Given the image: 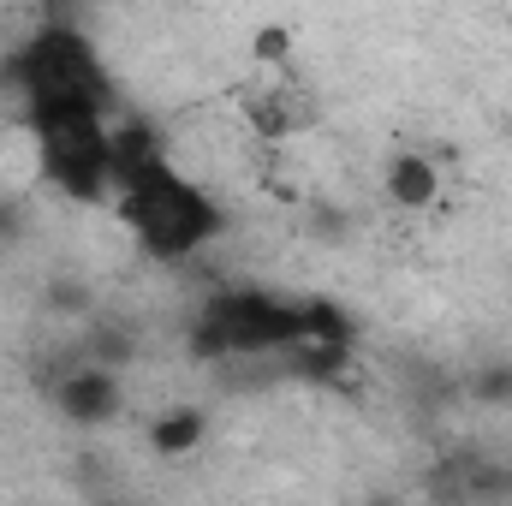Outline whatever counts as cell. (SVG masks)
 <instances>
[{
    "mask_svg": "<svg viewBox=\"0 0 512 506\" xmlns=\"http://www.w3.org/2000/svg\"><path fill=\"white\" fill-rule=\"evenodd\" d=\"M36 173L66 203H114V114H54L30 126Z\"/></svg>",
    "mask_w": 512,
    "mask_h": 506,
    "instance_id": "4",
    "label": "cell"
},
{
    "mask_svg": "<svg viewBox=\"0 0 512 506\" xmlns=\"http://www.w3.org/2000/svg\"><path fill=\"white\" fill-rule=\"evenodd\" d=\"M310 298H280L268 286H221L191 316L197 358H286L304 340Z\"/></svg>",
    "mask_w": 512,
    "mask_h": 506,
    "instance_id": "3",
    "label": "cell"
},
{
    "mask_svg": "<svg viewBox=\"0 0 512 506\" xmlns=\"http://www.w3.org/2000/svg\"><path fill=\"white\" fill-rule=\"evenodd\" d=\"M114 215H120V227L137 239V251L149 262H191L227 227L221 197L203 191L191 173H179L167 155L143 161L137 173H126L114 185Z\"/></svg>",
    "mask_w": 512,
    "mask_h": 506,
    "instance_id": "2",
    "label": "cell"
},
{
    "mask_svg": "<svg viewBox=\"0 0 512 506\" xmlns=\"http://www.w3.org/2000/svg\"><path fill=\"white\" fill-rule=\"evenodd\" d=\"M382 185L399 209H435V203H441V173H435V161L417 155V149H399V155L387 161Z\"/></svg>",
    "mask_w": 512,
    "mask_h": 506,
    "instance_id": "6",
    "label": "cell"
},
{
    "mask_svg": "<svg viewBox=\"0 0 512 506\" xmlns=\"http://www.w3.org/2000/svg\"><path fill=\"white\" fill-rule=\"evenodd\" d=\"M54 405L72 423H108V417H120L126 393H120V376L102 358H78V364H66L54 376Z\"/></svg>",
    "mask_w": 512,
    "mask_h": 506,
    "instance_id": "5",
    "label": "cell"
},
{
    "mask_svg": "<svg viewBox=\"0 0 512 506\" xmlns=\"http://www.w3.org/2000/svg\"><path fill=\"white\" fill-rule=\"evenodd\" d=\"M203 435H209V417L203 411H161L155 429H149V447L161 459H185V453L203 447Z\"/></svg>",
    "mask_w": 512,
    "mask_h": 506,
    "instance_id": "7",
    "label": "cell"
},
{
    "mask_svg": "<svg viewBox=\"0 0 512 506\" xmlns=\"http://www.w3.org/2000/svg\"><path fill=\"white\" fill-rule=\"evenodd\" d=\"M0 78L24 108V126L54 114H114V78L78 18H42L30 36H18Z\"/></svg>",
    "mask_w": 512,
    "mask_h": 506,
    "instance_id": "1",
    "label": "cell"
}]
</instances>
